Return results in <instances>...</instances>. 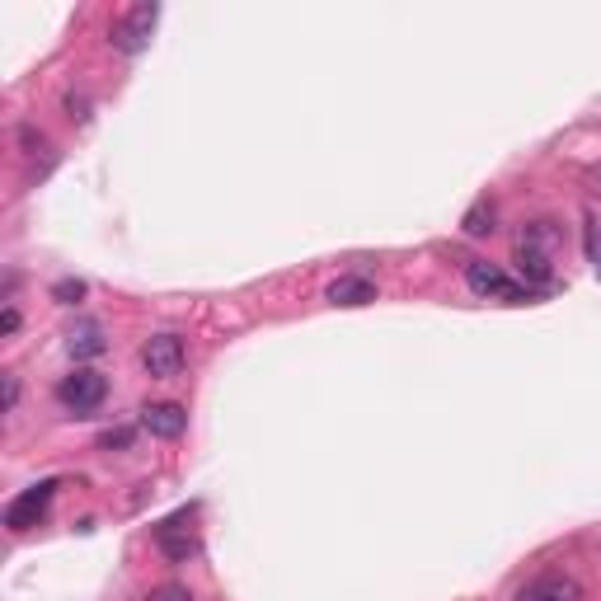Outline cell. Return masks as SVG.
Instances as JSON below:
<instances>
[{"instance_id": "1", "label": "cell", "mask_w": 601, "mask_h": 601, "mask_svg": "<svg viewBox=\"0 0 601 601\" xmlns=\"http://www.w3.org/2000/svg\"><path fill=\"white\" fill-rule=\"evenodd\" d=\"M554 235L550 221H532L517 240V268H522V282L532 292H550L554 287V264H550V250H554Z\"/></svg>"}, {"instance_id": "2", "label": "cell", "mask_w": 601, "mask_h": 601, "mask_svg": "<svg viewBox=\"0 0 601 601\" xmlns=\"http://www.w3.org/2000/svg\"><path fill=\"white\" fill-rule=\"evenodd\" d=\"M465 287L475 292V296H484V300H508V306H522V300L536 296L526 282L508 278L498 264H484V259H470L465 264Z\"/></svg>"}, {"instance_id": "3", "label": "cell", "mask_w": 601, "mask_h": 601, "mask_svg": "<svg viewBox=\"0 0 601 601\" xmlns=\"http://www.w3.org/2000/svg\"><path fill=\"white\" fill-rule=\"evenodd\" d=\"M104 399H108V381L90 367H80V371H71V376L56 381V405L71 409V413H94Z\"/></svg>"}, {"instance_id": "4", "label": "cell", "mask_w": 601, "mask_h": 601, "mask_svg": "<svg viewBox=\"0 0 601 601\" xmlns=\"http://www.w3.org/2000/svg\"><path fill=\"white\" fill-rule=\"evenodd\" d=\"M155 24H161V5H132V10L123 14V20H113L108 42H113L118 52L137 56V52H146V48H151Z\"/></svg>"}, {"instance_id": "5", "label": "cell", "mask_w": 601, "mask_h": 601, "mask_svg": "<svg viewBox=\"0 0 601 601\" xmlns=\"http://www.w3.org/2000/svg\"><path fill=\"white\" fill-rule=\"evenodd\" d=\"M183 362H189V348H183L179 334H155L141 343V371H146L151 381H175Z\"/></svg>"}, {"instance_id": "6", "label": "cell", "mask_w": 601, "mask_h": 601, "mask_svg": "<svg viewBox=\"0 0 601 601\" xmlns=\"http://www.w3.org/2000/svg\"><path fill=\"white\" fill-rule=\"evenodd\" d=\"M52 494H56V479H38V484H28V489L20 498H10L5 503V526L10 532H34V526L48 517V508H52Z\"/></svg>"}, {"instance_id": "7", "label": "cell", "mask_w": 601, "mask_h": 601, "mask_svg": "<svg viewBox=\"0 0 601 601\" xmlns=\"http://www.w3.org/2000/svg\"><path fill=\"white\" fill-rule=\"evenodd\" d=\"M155 546H161V554H165V560H175V564H189V560L203 554V540H197V532L189 526V508L155 526Z\"/></svg>"}, {"instance_id": "8", "label": "cell", "mask_w": 601, "mask_h": 601, "mask_svg": "<svg viewBox=\"0 0 601 601\" xmlns=\"http://www.w3.org/2000/svg\"><path fill=\"white\" fill-rule=\"evenodd\" d=\"M141 427H146L151 437H161V442H175V437L189 433V413H183L179 405H169V399H161V405L141 409Z\"/></svg>"}, {"instance_id": "9", "label": "cell", "mask_w": 601, "mask_h": 601, "mask_svg": "<svg viewBox=\"0 0 601 601\" xmlns=\"http://www.w3.org/2000/svg\"><path fill=\"white\" fill-rule=\"evenodd\" d=\"M324 300H329V306H371V300H376V282H371V278H357V273L334 278V282L324 287Z\"/></svg>"}, {"instance_id": "10", "label": "cell", "mask_w": 601, "mask_h": 601, "mask_svg": "<svg viewBox=\"0 0 601 601\" xmlns=\"http://www.w3.org/2000/svg\"><path fill=\"white\" fill-rule=\"evenodd\" d=\"M66 353H71V357H104V353H108L104 329H99L94 320H80V324L66 334Z\"/></svg>"}, {"instance_id": "11", "label": "cell", "mask_w": 601, "mask_h": 601, "mask_svg": "<svg viewBox=\"0 0 601 601\" xmlns=\"http://www.w3.org/2000/svg\"><path fill=\"white\" fill-rule=\"evenodd\" d=\"M517 601H578V583L550 574V578H536Z\"/></svg>"}, {"instance_id": "12", "label": "cell", "mask_w": 601, "mask_h": 601, "mask_svg": "<svg viewBox=\"0 0 601 601\" xmlns=\"http://www.w3.org/2000/svg\"><path fill=\"white\" fill-rule=\"evenodd\" d=\"M461 231H465L470 240L494 235V203H489V197H479V203L465 212V217H461Z\"/></svg>"}, {"instance_id": "13", "label": "cell", "mask_w": 601, "mask_h": 601, "mask_svg": "<svg viewBox=\"0 0 601 601\" xmlns=\"http://www.w3.org/2000/svg\"><path fill=\"white\" fill-rule=\"evenodd\" d=\"M52 300H56V306H80V300H85V282L80 278L52 282Z\"/></svg>"}, {"instance_id": "14", "label": "cell", "mask_w": 601, "mask_h": 601, "mask_svg": "<svg viewBox=\"0 0 601 601\" xmlns=\"http://www.w3.org/2000/svg\"><path fill=\"white\" fill-rule=\"evenodd\" d=\"M583 250H588V264L597 268V278H601V221L588 217V226H583Z\"/></svg>"}, {"instance_id": "15", "label": "cell", "mask_w": 601, "mask_h": 601, "mask_svg": "<svg viewBox=\"0 0 601 601\" xmlns=\"http://www.w3.org/2000/svg\"><path fill=\"white\" fill-rule=\"evenodd\" d=\"M132 427H108V433H99V451H127L132 447Z\"/></svg>"}, {"instance_id": "16", "label": "cell", "mask_w": 601, "mask_h": 601, "mask_svg": "<svg viewBox=\"0 0 601 601\" xmlns=\"http://www.w3.org/2000/svg\"><path fill=\"white\" fill-rule=\"evenodd\" d=\"M151 601H193V592L183 588V583H165V588H155Z\"/></svg>"}, {"instance_id": "17", "label": "cell", "mask_w": 601, "mask_h": 601, "mask_svg": "<svg viewBox=\"0 0 601 601\" xmlns=\"http://www.w3.org/2000/svg\"><path fill=\"white\" fill-rule=\"evenodd\" d=\"M66 113L76 123H90V99H85V94H66Z\"/></svg>"}, {"instance_id": "18", "label": "cell", "mask_w": 601, "mask_h": 601, "mask_svg": "<svg viewBox=\"0 0 601 601\" xmlns=\"http://www.w3.org/2000/svg\"><path fill=\"white\" fill-rule=\"evenodd\" d=\"M14 329H20V306H14V300H5V315H0V334H14Z\"/></svg>"}, {"instance_id": "19", "label": "cell", "mask_w": 601, "mask_h": 601, "mask_svg": "<svg viewBox=\"0 0 601 601\" xmlns=\"http://www.w3.org/2000/svg\"><path fill=\"white\" fill-rule=\"evenodd\" d=\"M20 141H24L28 151H48V137H42L38 127H20Z\"/></svg>"}, {"instance_id": "20", "label": "cell", "mask_w": 601, "mask_h": 601, "mask_svg": "<svg viewBox=\"0 0 601 601\" xmlns=\"http://www.w3.org/2000/svg\"><path fill=\"white\" fill-rule=\"evenodd\" d=\"M20 405V376H5V413H14Z\"/></svg>"}, {"instance_id": "21", "label": "cell", "mask_w": 601, "mask_h": 601, "mask_svg": "<svg viewBox=\"0 0 601 601\" xmlns=\"http://www.w3.org/2000/svg\"><path fill=\"white\" fill-rule=\"evenodd\" d=\"M592 179H597V183H601V169H597V175H592Z\"/></svg>"}]
</instances>
